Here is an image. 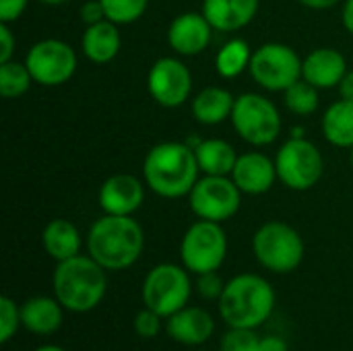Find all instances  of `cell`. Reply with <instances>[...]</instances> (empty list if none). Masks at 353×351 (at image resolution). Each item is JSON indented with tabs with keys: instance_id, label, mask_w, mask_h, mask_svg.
Returning a JSON list of instances; mask_svg holds the SVG:
<instances>
[{
	"instance_id": "83f0119b",
	"label": "cell",
	"mask_w": 353,
	"mask_h": 351,
	"mask_svg": "<svg viewBox=\"0 0 353 351\" xmlns=\"http://www.w3.org/2000/svg\"><path fill=\"white\" fill-rule=\"evenodd\" d=\"M283 101L292 114L308 116L319 108V89L306 83L304 79H300L283 91Z\"/></svg>"
},
{
	"instance_id": "d4e9b609",
	"label": "cell",
	"mask_w": 353,
	"mask_h": 351,
	"mask_svg": "<svg viewBox=\"0 0 353 351\" xmlns=\"http://www.w3.org/2000/svg\"><path fill=\"white\" fill-rule=\"evenodd\" d=\"M323 134L325 139L341 149L353 147V101L339 99L331 103L323 116Z\"/></svg>"
},
{
	"instance_id": "d6986e66",
	"label": "cell",
	"mask_w": 353,
	"mask_h": 351,
	"mask_svg": "<svg viewBox=\"0 0 353 351\" xmlns=\"http://www.w3.org/2000/svg\"><path fill=\"white\" fill-rule=\"evenodd\" d=\"M261 0H203V14L215 31L234 33L252 23Z\"/></svg>"
},
{
	"instance_id": "60d3db41",
	"label": "cell",
	"mask_w": 353,
	"mask_h": 351,
	"mask_svg": "<svg viewBox=\"0 0 353 351\" xmlns=\"http://www.w3.org/2000/svg\"><path fill=\"white\" fill-rule=\"evenodd\" d=\"M33 351H66L64 348H60V345H41V348H37V350Z\"/></svg>"
},
{
	"instance_id": "f1b7e54d",
	"label": "cell",
	"mask_w": 353,
	"mask_h": 351,
	"mask_svg": "<svg viewBox=\"0 0 353 351\" xmlns=\"http://www.w3.org/2000/svg\"><path fill=\"white\" fill-rule=\"evenodd\" d=\"M101 4L105 19L116 25H130L145 14L149 0H101Z\"/></svg>"
},
{
	"instance_id": "8fae6325",
	"label": "cell",
	"mask_w": 353,
	"mask_h": 351,
	"mask_svg": "<svg viewBox=\"0 0 353 351\" xmlns=\"http://www.w3.org/2000/svg\"><path fill=\"white\" fill-rule=\"evenodd\" d=\"M242 194L230 176H203L192 186L188 203L199 219L223 223L238 213Z\"/></svg>"
},
{
	"instance_id": "5b68a950",
	"label": "cell",
	"mask_w": 353,
	"mask_h": 351,
	"mask_svg": "<svg viewBox=\"0 0 353 351\" xmlns=\"http://www.w3.org/2000/svg\"><path fill=\"white\" fill-rule=\"evenodd\" d=\"M252 252L271 273H292L304 261V240L296 228L283 221H267L252 236Z\"/></svg>"
},
{
	"instance_id": "d6a6232c",
	"label": "cell",
	"mask_w": 353,
	"mask_h": 351,
	"mask_svg": "<svg viewBox=\"0 0 353 351\" xmlns=\"http://www.w3.org/2000/svg\"><path fill=\"white\" fill-rule=\"evenodd\" d=\"M223 290H225V283L217 275V271L196 275V292H199L201 298H205V300H219Z\"/></svg>"
},
{
	"instance_id": "9c48e42d",
	"label": "cell",
	"mask_w": 353,
	"mask_h": 351,
	"mask_svg": "<svg viewBox=\"0 0 353 351\" xmlns=\"http://www.w3.org/2000/svg\"><path fill=\"white\" fill-rule=\"evenodd\" d=\"M277 178L290 190L306 192L319 184L325 172L323 153L304 137H292L281 145L275 157Z\"/></svg>"
},
{
	"instance_id": "ffe728a7",
	"label": "cell",
	"mask_w": 353,
	"mask_h": 351,
	"mask_svg": "<svg viewBox=\"0 0 353 351\" xmlns=\"http://www.w3.org/2000/svg\"><path fill=\"white\" fill-rule=\"evenodd\" d=\"M21 321L23 329L33 335H54L64 323V306L56 296H35L21 306Z\"/></svg>"
},
{
	"instance_id": "f546056e",
	"label": "cell",
	"mask_w": 353,
	"mask_h": 351,
	"mask_svg": "<svg viewBox=\"0 0 353 351\" xmlns=\"http://www.w3.org/2000/svg\"><path fill=\"white\" fill-rule=\"evenodd\" d=\"M21 327H23L21 306H17L12 298L2 296L0 298V341L8 343Z\"/></svg>"
},
{
	"instance_id": "4dcf8cb0",
	"label": "cell",
	"mask_w": 353,
	"mask_h": 351,
	"mask_svg": "<svg viewBox=\"0 0 353 351\" xmlns=\"http://www.w3.org/2000/svg\"><path fill=\"white\" fill-rule=\"evenodd\" d=\"M219 351H261V337L254 329H230L219 343Z\"/></svg>"
},
{
	"instance_id": "8d00e7d4",
	"label": "cell",
	"mask_w": 353,
	"mask_h": 351,
	"mask_svg": "<svg viewBox=\"0 0 353 351\" xmlns=\"http://www.w3.org/2000/svg\"><path fill=\"white\" fill-rule=\"evenodd\" d=\"M261 351H290V345L279 335H265L261 337Z\"/></svg>"
},
{
	"instance_id": "f35d334b",
	"label": "cell",
	"mask_w": 353,
	"mask_h": 351,
	"mask_svg": "<svg viewBox=\"0 0 353 351\" xmlns=\"http://www.w3.org/2000/svg\"><path fill=\"white\" fill-rule=\"evenodd\" d=\"M302 6H306V8H312V10H327V8H331V6H335L337 2H341V0H298Z\"/></svg>"
},
{
	"instance_id": "30bf717a",
	"label": "cell",
	"mask_w": 353,
	"mask_h": 351,
	"mask_svg": "<svg viewBox=\"0 0 353 351\" xmlns=\"http://www.w3.org/2000/svg\"><path fill=\"white\" fill-rule=\"evenodd\" d=\"M248 70L265 91H285L302 79V58L294 48L269 41L252 52Z\"/></svg>"
},
{
	"instance_id": "1f68e13d",
	"label": "cell",
	"mask_w": 353,
	"mask_h": 351,
	"mask_svg": "<svg viewBox=\"0 0 353 351\" xmlns=\"http://www.w3.org/2000/svg\"><path fill=\"white\" fill-rule=\"evenodd\" d=\"M132 327H134V333H137L139 337H143V339H153V337H157V335L161 333L163 317L157 314V312L151 310V308H143V310L137 312Z\"/></svg>"
},
{
	"instance_id": "ba28073f",
	"label": "cell",
	"mask_w": 353,
	"mask_h": 351,
	"mask_svg": "<svg viewBox=\"0 0 353 351\" xmlns=\"http://www.w3.org/2000/svg\"><path fill=\"white\" fill-rule=\"evenodd\" d=\"M228 257V236L217 221L196 219L180 242L182 265L192 275L219 271Z\"/></svg>"
},
{
	"instance_id": "4316f807",
	"label": "cell",
	"mask_w": 353,
	"mask_h": 351,
	"mask_svg": "<svg viewBox=\"0 0 353 351\" xmlns=\"http://www.w3.org/2000/svg\"><path fill=\"white\" fill-rule=\"evenodd\" d=\"M31 83H33V77L25 62H17V60L0 62V95L2 97L6 99L21 97L23 93L29 91Z\"/></svg>"
},
{
	"instance_id": "ab89813d",
	"label": "cell",
	"mask_w": 353,
	"mask_h": 351,
	"mask_svg": "<svg viewBox=\"0 0 353 351\" xmlns=\"http://www.w3.org/2000/svg\"><path fill=\"white\" fill-rule=\"evenodd\" d=\"M343 27L353 35V0H345L343 4Z\"/></svg>"
},
{
	"instance_id": "e575fe53",
	"label": "cell",
	"mask_w": 353,
	"mask_h": 351,
	"mask_svg": "<svg viewBox=\"0 0 353 351\" xmlns=\"http://www.w3.org/2000/svg\"><path fill=\"white\" fill-rule=\"evenodd\" d=\"M14 46H17V39L10 29V23H0V62L12 60Z\"/></svg>"
},
{
	"instance_id": "74e56055",
	"label": "cell",
	"mask_w": 353,
	"mask_h": 351,
	"mask_svg": "<svg viewBox=\"0 0 353 351\" xmlns=\"http://www.w3.org/2000/svg\"><path fill=\"white\" fill-rule=\"evenodd\" d=\"M339 95H341V99L353 101V70H347L345 77L341 79V83H339Z\"/></svg>"
},
{
	"instance_id": "9a60e30c",
	"label": "cell",
	"mask_w": 353,
	"mask_h": 351,
	"mask_svg": "<svg viewBox=\"0 0 353 351\" xmlns=\"http://www.w3.org/2000/svg\"><path fill=\"white\" fill-rule=\"evenodd\" d=\"M213 25L203 12H182L168 29V43L178 56H199L211 43Z\"/></svg>"
},
{
	"instance_id": "4fadbf2b",
	"label": "cell",
	"mask_w": 353,
	"mask_h": 351,
	"mask_svg": "<svg viewBox=\"0 0 353 351\" xmlns=\"http://www.w3.org/2000/svg\"><path fill=\"white\" fill-rule=\"evenodd\" d=\"M147 89L161 108H180L192 91V74L180 58L163 56L153 62L147 74Z\"/></svg>"
},
{
	"instance_id": "6da1fadb",
	"label": "cell",
	"mask_w": 353,
	"mask_h": 351,
	"mask_svg": "<svg viewBox=\"0 0 353 351\" xmlns=\"http://www.w3.org/2000/svg\"><path fill=\"white\" fill-rule=\"evenodd\" d=\"M145 248V234L132 215H105L87 232V252L105 271L132 267Z\"/></svg>"
},
{
	"instance_id": "5bb4252c",
	"label": "cell",
	"mask_w": 353,
	"mask_h": 351,
	"mask_svg": "<svg viewBox=\"0 0 353 351\" xmlns=\"http://www.w3.org/2000/svg\"><path fill=\"white\" fill-rule=\"evenodd\" d=\"M145 201V182L130 174L110 176L97 194V203L105 215H134Z\"/></svg>"
},
{
	"instance_id": "3957f363",
	"label": "cell",
	"mask_w": 353,
	"mask_h": 351,
	"mask_svg": "<svg viewBox=\"0 0 353 351\" xmlns=\"http://www.w3.org/2000/svg\"><path fill=\"white\" fill-rule=\"evenodd\" d=\"M273 285L254 273H240L225 283L219 304V314L230 329H259L275 310Z\"/></svg>"
},
{
	"instance_id": "b9f144b4",
	"label": "cell",
	"mask_w": 353,
	"mask_h": 351,
	"mask_svg": "<svg viewBox=\"0 0 353 351\" xmlns=\"http://www.w3.org/2000/svg\"><path fill=\"white\" fill-rule=\"evenodd\" d=\"M41 4H48V6H58V4H64L66 0H37Z\"/></svg>"
},
{
	"instance_id": "d590c367",
	"label": "cell",
	"mask_w": 353,
	"mask_h": 351,
	"mask_svg": "<svg viewBox=\"0 0 353 351\" xmlns=\"http://www.w3.org/2000/svg\"><path fill=\"white\" fill-rule=\"evenodd\" d=\"M79 14H81L83 23H87V25H93V23H99V21L105 19V10H103L101 0H87L81 6Z\"/></svg>"
},
{
	"instance_id": "e0dca14e",
	"label": "cell",
	"mask_w": 353,
	"mask_h": 351,
	"mask_svg": "<svg viewBox=\"0 0 353 351\" xmlns=\"http://www.w3.org/2000/svg\"><path fill=\"white\" fill-rule=\"evenodd\" d=\"M232 180L238 184V188L244 194H265L273 188L277 178V168L275 161L269 159L265 153L259 151H248L244 155H238L236 168L232 172Z\"/></svg>"
},
{
	"instance_id": "603a6c76",
	"label": "cell",
	"mask_w": 353,
	"mask_h": 351,
	"mask_svg": "<svg viewBox=\"0 0 353 351\" xmlns=\"http://www.w3.org/2000/svg\"><path fill=\"white\" fill-rule=\"evenodd\" d=\"M236 97L223 87H205L192 99V116L199 124L215 126L232 118Z\"/></svg>"
},
{
	"instance_id": "cb8c5ba5",
	"label": "cell",
	"mask_w": 353,
	"mask_h": 351,
	"mask_svg": "<svg viewBox=\"0 0 353 351\" xmlns=\"http://www.w3.org/2000/svg\"><path fill=\"white\" fill-rule=\"evenodd\" d=\"M199 168L205 176H232L238 153L223 139H205L194 147Z\"/></svg>"
},
{
	"instance_id": "7bdbcfd3",
	"label": "cell",
	"mask_w": 353,
	"mask_h": 351,
	"mask_svg": "<svg viewBox=\"0 0 353 351\" xmlns=\"http://www.w3.org/2000/svg\"><path fill=\"white\" fill-rule=\"evenodd\" d=\"M352 163H353V147H352Z\"/></svg>"
},
{
	"instance_id": "484cf974",
	"label": "cell",
	"mask_w": 353,
	"mask_h": 351,
	"mask_svg": "<svg viewBox=\"0 0 353 351\" xmlns=\"http://www.w3.org/2000/svg\"><path fill=\"white\" fill-rule=\"evenodd\" d=\"M252 60V50L244 39H230L215 56V68L223 79L240 77Z\"/></svg>"
},
{
	"instance_id": "2e32d148",
	"label": "cell",
	"mask_w": 353,
	"mask_h": 351,
	"mask_svg": "<svg viewBox=\"0 0 353 351\" xmlns=\"http://www.w3.org/2000/svg\"><path fill=\"white\" fill-rule=\"evenodd\" d=\"M165 333L170 335L172 341L180 345L199 348V345H205L213 337L215 321L203 308L184 306L182 310L165 319Z\"/></svg>"
},
{
	"instance_id": "44dd1931",
	"label": "cell",
	"mask_w": 353,
	"mask_h": 351,
	"mask_svg": "<svg viewBox=\"0 0 353 351\" xmlns=\"http://www.w3.org/2000/svg\"><path fill=\"white\" fill-rule=\"evenodd\" d=\"M120 31L118 25L112 23L110 19H103L99 23L87 25L83 39H81V48L87 60H91L93 64H108L112 62L118 52H120Z\"/></svg>"
},
{
	"instance_id": "836d02e7",
	"label": "cell",
	"mask_w": 353,
	"mask_h": 351,
	"mask_svg": "<svg viewBox=\"0 0 353 351\" xmlns=\"http://www.w3.org/2000/svg\"><path fill=\"white\" fill-rule=\"evenodd\" d=\"M29 0H0V23H14L25 12Z\"/></svg>"
},
{
	"instance_id": "7a4b0ae2",
	"label": "cell",
	"mask_w": 353,
	"mask_h": 351,
	"mask_svg": "<svg viewBox=\"0 0 353 351\" xmlns=\"http://www.w3.org/2000/svg\"><path fill=\"white\" fill-rule=\"evenodd\" d=\"M199 161L188 143H159L149 149L143 161L145 184L163 199H180L190 194L199 180Z\"/></svg>"
},
{
	"instance_id": "8992f818",
	"label": "cell",
	"mask_w": 353,
	"mask_h": 351,
	"mask_svg": "<svg viewBox=\"0 0 353 351\" xmlns=\"http://www.w3.org/2000/svg\"><path fill=\"white\" fill-rule=\"evenodd\" d=\"M190 271L182 265L174 263H161L155 265L141 288V298L145 308L155 310L163 319H170L184 306H188L190 294H192V281Z\"/></svg>"
},
{
	"instance_id": "ac0fdd59",
	"label": "cell",
	"mask_w": 353,
	"mask_h": 351,
	"mask_svg": "<svg viewBox=\"0 0 353 351\" xmlns=\"http://www.w3.org/2000/svg\"><path fill=\"white\" fill-rule=\"evenodd\" d=\"M345 72L347 60L335 48H316L302 60V79L316 89L339 87Z\"/></svg>"
},
{
	"instance_id": "7c38bea8",
	"label": "cell",
	"mask_w": 353,
	"mask_h": 351,
	"mask_svg": "<svg viewBox=\"0 0 353 351\" xmlns=\"http://www.w3.org/2000/svg\"><path fill=\"white\" fill-rule=\"evenodd\" d=\"M25 64L35 83L58 87L70 81L77 70V52L62 39H41L33 43L25 56Z\"/></svg>"
},
{
	"instance_id": "277c9868",
	"label": "cell",
	"mask_w": 353,
	"mask_h": 351,
	"mask_svg": "<svg viewBox=\"0 0 353 351\" xmlns=\"http://www.w3.org/2000/svg\"><path fill=\"white\" fill-rule=\"evenodd\" d=\"M52 285L54 296L66 312L85 314L95 310L105 298L108 277L95 259L79 254L56 265Z\"/></svg>"
},
{
	"instance_id": "52a82bcc",
	"label": "cell",
	"mask_w": 353,
	"mask_h": 351,
	"mask_svg": "<svg viewBox=\"0 0 353 351\" xmlns=\"http://www.w3.org/2000/svg\"><path fill=\"white\" fill-rule=\"evenodd\" d=\"M232 124L240 139L252 147H267L281 134V114L277 106L261 93H242L236 97Z\"/></svg>"
},
{
	"instance_id": "7402d4cb",
	"label": "cell",
	"mask_w": 353,
	"mask_h": 351,
	"mask_svg": "<svg viewBox=\"0 0 353 351\" xmlns=\"http://www.w3.org/2000/svg\"><path fill=\"white\" fill-rule=\"evenodd\" d=\"M41 246L56 263L68 261L81 254L83 238L79 228L68 219H52L41 232Z\"/></svg>"
}]
</instances>
